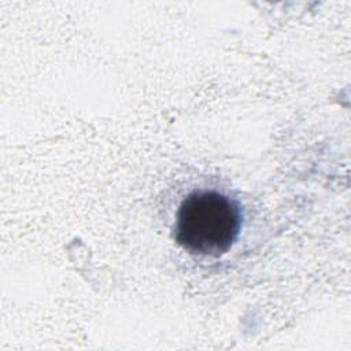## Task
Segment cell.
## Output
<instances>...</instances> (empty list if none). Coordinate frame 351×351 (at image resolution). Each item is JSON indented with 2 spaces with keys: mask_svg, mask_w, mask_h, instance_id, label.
Listing matches in <instances>:
<instances>
[{
  "mask_svg": "<svg viewBox=\"0 0 351 351\" xmlns=\"http://www.w3.org/2000/svg\"><path fill=\"white\" fill-rule=\"evenodd\" d=\"M176 240L191 254L219 256L230 250L241 228L237 203L215 191L188 195L178 207Z\"/></svg>",
  "mask_w": 351,
  "mask_h": 351,
  "instance_id": "1",
  "label": "cell"
}]
</instances>
